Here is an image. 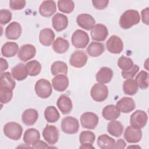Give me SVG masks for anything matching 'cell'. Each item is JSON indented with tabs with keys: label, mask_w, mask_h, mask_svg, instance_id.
Listing matches in <instances>:
<instances>
[{
	"label": "cell",
	"mask_w": 149,
	"mask_h": 149,
	"mask_svg": "<svg viewBox=\"0 0 149 149\" xmlns=\"http://www.w3.org/2000/svg\"><path fill=\"white\" fill-rule=\"evenodd\" d=\"M140 20L139 12L134 9H129L124 12L119 19V26L123 29H129L137 24Z\"/></svg>",
	"instance_id": "cell-1"
},
{
	"label": "cell",
	"mask_w": 149,
	"mask_h": 149,
	"mask_svg": "<svg viewBox=\"0 0 149 149\" xmlns=\"http://www.w3.org/2000/svg\"><path fill=\"white\" fill-rule=\"evenodd\" d=\"M4 134L8 138L17 140L21 138L23 133L22 126L14 122H10L6 123L3 128Z\"/></svg>",
	"instance_id": "cell-2"
},
{
	"label": "cell",
	"mask_w": 149,
	"mask_h": 149,
	"mask_svg": "<svg viewBox=\"0 0 149 149\" xmlns=\"http://www.w3.org/2000/svg\"><path fill=\"white\" fill-rule=\"evenodd\" d=\"M35 91L39 97L47 98L51 96L52 92L51 84L47 79H39L35 84Z\"/></svg>",
	"instance_id": "cell-3"
},
{
	"label": "cell",
	"mask_w": 149,
	"mask_h": 149,
	"mask_svg": "<svg viewBox=\"0 0 149 149\" xmlns=\"http://www.w3.org/2000/svg\"><path fill=\"white\" fill-rule=\"evenodd\" d=\"M61 129L66 134H73L77 133L79 129V122L77 119L73 116H66L61 121Z\"/></svg>",
	"instance_id": "cell-4"
},
{
	"label": "cell",
	"mask_w": 149,
	"mask_h": 149,
	"mask_svg": "<svg viewBox=\"0 0 149 149\" xmlns=\"http://www.w3.org/2000/svg\"><path fill=\"white\" fill-rule=\"evenodd\" d=\"M71 41L72 45L76 48H84L90 41L88 34L84 31L78 29L72 34Z\"/></svg>",
	"instance_id": "cell-5"
},
{
	"label": "cell",
	"mask_w": 149,
	"mask_h": 149,
	"mask_svg": "<svg viewBox=\"0 0 149 149\" xmlns=\"http://www.w3.org/2000/svg\"><path fill=\"white\" fill-rule=\"evenodd\" d=\"M92 98L97 102L105 101L108 96V88L107 86L102 83L94 84L90 91Z\"/></svg>",
	"instance_id": "cell-6"
},
{
	"label": "cell",
	"mask_w": 149,
	"mask_h": 149,
	"mask_svg": "<svg viewBox=\"0 0 149 149\" xmlns=\"http://www.w3.org/2000/svg\"><path fill=\"white\" fill-rule=\"evenodd\" d=\"M148 116L146 112L142 110H136L130 116V124L137 129H142L147 124Z\"/></svg>",
	"instance_id": "cell-7"
},
{
	"label": "cell",
	"mask_w": 149,
	"mask_h": 149,
	"mask_svg": "<svg viewBox=\"0 0 149 149\" xmlns=\"http://www.w3.org/2000/svg\"><path fill=\"white\" fill-rule=\"evenodd\" d=\"M99 118L94 113L86 112L80 116V122L83 127L87 129H94L98 123Z\"/></svg>",
	"instance_id": "cell-8"
},
{
	"label": "cell",
	"mask_w": 149,
	"mask_h": 149,
	"mask_svg": "<svg viewBox=\"0 0 149 149\" xmlns=\"http://www.w3.org/2000/svg\"><path fill=\"white\" fill-rule=\"evenodd\" d=\"M42 136L49 145H54L59 139L58 129L54 125H47L42 131Z\"/></svg>",
	"instance_id": "cell-9"
},
{
	"label": "cell",
	"mask_w": 149,
	"mask_h": 149,
	"mask_svg": "<svg viewBox=\"0 0 149 149\" xmlns=\"http://www.w3.org/2000/svg\"><path fill=\"white\" fill-rule=\"evenodd\" d=\"M106 47L110 53L115 54H120L123 49V41L119 37L113 35L106 42Z\"/></svg>",
	"instance_id": "cell-10"
},
{
	"label": "cell",
	"mask_w": 149,
	"mask_h": 149,
	"mask_svg": "<svg viewBox=\"0 0 149 149\" xmlns=\"http://www.w3.org/2000/svg\"><path fill=\"white\" fill-rule=\"evenodd\" d=\"M87 59V56L83 51L77 50L71 55L69 59V63L73 67L80 68L86 64Z\"/></svg>",
	"instance_id": "cell-11"
},
{
	"label": "cell",
	"mask_w": 149,
	"mask_h": 149,
	"mask_svg": "<svg viewBox=\"0 0 149 149\" xmlns=\"http://www.w3.org/2000/svg\"><path fill=\"white\" fill-rule=\"evenodd\" d=\"M123 137L127 142L136 143L141 140L142 132L141 129H137L132 126H129L124 132Z\"/></svg>",
	"instance_id": "cell-12"
},
{
	"label": "cell",
	"mask_w": 149,
	"mask_h": 149,
	"mask_svg": "<svg viewBox=\"0 0 149 149\" xmlns=\"http://www.w3.org/2000/svg\"><path fill=\"white\" fill-rule=\"evenodd\" d=\"M90 34L93 40L103 41L108 36V30L105 25L98 23L93 27L91 30Z\"/></svg>",
	"instance_id": "cell-13"
},
{
	"label": "cell",
	"mask_w": 149,
	"mask_h": 149,
	"mask_svg": "<svg viewBox=\"0 0 149 149\" xmlns=\"http://www.w3.org/2000/svg\"><path fill=\"white\" fill-rule=\"evenodd\" d=\"M36 54V49L33 45L24 44L20 47L17 52L18 58L23 62L33 58Z\"/></svg>",
	"instance_id": "cell-14"
},
{
	"label": "cell",
	"mask_w": 149,
	"mask_h": 149,
	"mask_svg": "<svg viewBox=\"0 0 149 149\" xmlns=\"http://www.w3.org/2000/svg\"><path fill=\"white\" fill-rule=\"evenodd\" d=\"M40 132L34 128L27 129L23 134V141L28 146L33 148L40 141Z\"/></svg>",
	"instance_id": "cell-15"
},
{
	"label": "cell",
	"mask_w": 149,
	"mask_h": 149,
	"mask_svg": "<svg viewBox=\"0 0 149 149\" xmlns=\"http://www.w3.org/2000/svg\"><path fill=\"white\" fill-rule=\"evenodd\" d=\"M22 29L20 24L17 22L9 23L5 29V36L9 40H17L22 34Z\"/></svg>",
	"instance_id": "cell-16"
},
{
	"label": "cell",
	"mask_w": 149,
	"mask_h": 149,
	"mask_svg": "<svg viewBox=\"0 0 149 149\" xmlns=\"http://www.w3.org/2000/svg\"><path fill=\"white\" fill-rule=\"evenodd\" d=\"M116 107L120 112L127 113L135 109L136 104L133 98L128 97H123L116 102Z\"/></svg>",
	"instance_id": "cell-17"
},
{
	"label": "cell",
	"mask_w": 149,
	"mask_h": 149,
	"mask_svg": "<svg viewBox=\"0 0 149 149\" xmlns=\"http://www.w3.org/2000/svg\"><path fill=\"white\" fill-rule=\"evenodd\" d=\"M76 22L81 28L90 30L95 26V20L91 15L87 13H81L77 16Z\"/></svg>",
	"instance_id": "cell-18"
},
{
	"label": "cell",
	"mask_w": 149,
	"mask_h": 149,
	"mask_svg": "<svg viewBox=\"0 0 149 149\" xmlns=\"http://www.w3.org/2000/svg\"><path fill=\"white\" fill-rule=\"evenodd\" d=\"M52 25L56 31L65 30L68 25V17L63 14L56 13L52 18Z\"/></svg>",
	"instance_id": "cell-19"
},
{
	"label": "cell",
	"mask_w": 149,
	"mask_h": 149,
	"mask_svg": "<svg viewBox=\"0 0 149 149\" xmlns=\"http://www.w3.org/2000/svg\"><path fill=\"white\" fill-rule=\"evenodd\" d=\"M69 79L66 75L59 74L56 75L52 80L54 88L58 91L62 92L66 90L69 86Z\"/></svg>",
	"instance_id": "cell-20"
},
{
	"label": "cell",
	"mask_w": 149,
	"mask_h": 149,
	"mask_svg": "<svg viewBox=\"0 0 149 149\" xmlns=\"http://www.w3.org/2000/svg\"><path fill=\"white\" fill-rule=\"evenodd\" d=\"M57 107L63 115L69 113L73 108V104L71 99L65 94L61 95L57 100Z\"/></svg>",
	"instance_id": "cell-21"
},
{
	"label": "cell",
	"mask_w": 149,
	"mask_h": 149,
	"mask_svg": "<svg viewBox=\"0 0 149 149\" xmlns=\"http://www.w3.org/2000/svg\"><path fill=\"white\" fill-rule=\"evenodd\" d=\"M56 11V6L54 1H44L39 7L40 14L44 17H50Z\"/></svg>",
	"instance_id": "cell-22"
},
{
	"label": "cell",
	"mask_w": 149,
	"mask_h": 149,
	"mask_svg": "<svg viewBox=\"0 0 149 149\" xmlns=\"http://www.w3.org/2000/svg\"><path fill=\"white\" fill-rule=\"evenodd\" d=\"M38 118V111L33 108L26 109L22 115V120L24 124L27 126L33 125Z\"/></svg>",
	"instance_id": "cell-23"
},
{
	"label": "cell",
	"mask_w": 149,
	"mask_h": 149,
	"mask_svg": "<svg viewBox=\"0 0 149 149\" xmlns=\"http://www.w3.org/2000/svg\"><path fill=\"white\" fill-rule=\"evenodd\" d=\"M113 70L108 67H102L95 75L96 80L102 84L109 83L113 77Z\"/></svg>",
	"instance_id": "cell-24"
},
{
	"label": "cell",
	"mask_w": 149,
	"mask_h": 149,
	"mask_svg": "<svg viewBox=\"0 0 149 149\" xmlns=\"http://www.w3.org/2000/svg\"><path fill=\"white\" fill-rule=\"evenodd\" d=\"M98 147L102 149H114L116 148V141L106 134L98 136L97 141Z\"/></svg>",
	"instance_id": "cell-25"
},
{
	"label": "cell",
	"mask_w": 149,
	"mask_h": 149,
	"mask_svg": "<svg viewBox=\"0 0 149 149\" xmlns=\"http://www.w3.org/2000/svg\"><path fill=\"white\" fill-rule=\"evenodd\" d=\"M102 115L107 120H113L118 119L120 115V112L116 105L110 104L105 106L102 111Z\"/></svg>",
	"instance_id": "cell-26"
},
{
	"label": "cell",
	"mask_w": 149,
	"mask_h": 149,
	"mask_svg": "<svg viewBox=\"0 0 149 149\" xmlns=\"http://www.w3.org/2000/svg\"><path fill=\"white\" fill-rule=\"evenodd\" d=\"M55 38V34L50 28H45L40 31L39 34V41L44 46H50Z\"/></svg>",
	"instance_id": "cell-27"
},
{
	"label": "cell",
	"mask_w": 149,
	"mask_h": 149,
	"mask_svg": "<svg viewBox=\"0 0 149 149\" xmlns=\"http://www.w3.org/2000/svg\"><path fill=\"white\" fill-rule=\"evenodd\" d=\"M11 74L13 79L18 81L24 80L28 75L26 66L22 63L17 64L11 69Z\"/></svg>",
	"instance_id": "cell-28"
},
{
	"label": "cell",
	"mask_w": 149,
	"mask_h": 149,
	"mask_svg": "<svg viewBox=\"0 0 149 149\" xmlns=\"http://www.w3.org/2000/svg\"><path fill=\"white\" fill-rule=\"evenodd\" d=\"M18 51V45L15 42H6L1 48L2 56L6 58H11L15 56Z\"/></svg>",
	"instance_id": "cell-29"
},
{
	"label": "cell",
	"mask_w": 149,
	"mask_h": 149,
	"mask_svg": "<svg viewBox=\"0 0 149 149\" xmlns=\"http://www.w3.org/2000/svg\"><path fill=\"white\" fill-rule=\"evenodd\" d=\"M69 48V41L63 38L62 37H58L53 42L52 49L53 50L58 54H63L66 52Z\"/></svg>",
	"instance_id": "cell-30"
},
{
	"label": "cell",
	"mask_w": 149,
	"mask_h": 149,
	"mask_svg": "<svg viewBox=\"0 0 149 149\" xmlns=\"http://www.w3.org/2000/svg\"><path fill=\"white\" fill-rule=\"evenodd\" d=\"M123 130V126L119 122L115 120H111L107 125V131L112 136L119 137H120Z\"/></svg>",
	"instance_id": "cell-31"
},
{
	"label": "cell",
	"mask_w": 149,
	"mask_h": 149,
	"mask_svg": "<svg viewBox=\"0 0 149 149\" xmlns=\"http://www.w3.org/2000/svg\"><path fill=\"white\" fill-rule=\"evenodd\" d=\"M104 45L102 43L91 42L87 47L86 51L89 56L91 57H97L104 52Z\"/></svg>",
	"instance_id": "cell-32"
},
{
	"label": "cell",
	"mask_w": 149,
	"mask_h": 149,
	"mask_svg": "<svg viewBox=\"0 0 149 149\" xmlns=\"http://www.w3.org/2000/svg\"><path fill=\"white\" fill-rule=\"evenodd\" d=\"M123 90L125 94L129 95L136 94L139 90V87L136 80L133 79H128L124 81L123 83Z\"/></svg>",
	"instance_id": "cell-33"
},
{
	"label": "cell",
	"mask_w": 149,
	"mask_h": 149,
	"mask_svg": "<svg viewBox=\"0 0 149 149\" xmlns=\"http://www.w3.org/2000/svg\"><path fill=\"white\" fill-rule=\"evenodd\" d=\"M44 116L48 122L54 123L59 120L60 115L56 107L52 105L48 106L45 108L44 111Z\"/></svg>",
	"instance_id": "cell-34"
},
{
	"label": "cell",
	"mask_w": 149,
	"mask_h": 149,
	"mask_svg": "<svg viewBox=\"0 0 149 149\" xmlns=\"http://www.w3.org/2000/svg\"><path fill=\"white\" fill-rule=\"evenodd\" d=\"M51 72L54 76L59 74L66 75L68 73V66L66 63L62 61L54 62L51 65Z\"/></svg>",
	"instance_id": "cell-35"
},
{
	"label": "cell",
	"mask_w": 149,
	"mask_h": 149,
	"mask_svg": "<svg viewBox=\"0 0 149 149\" xmlns=\"http://www.w3.org/2000/svg\"><path fill=\"white\" fill-rule=\"evenodd\" d=\"M0 86H6L13 90L16 86V81L12 74L9 72L2 73L0 78Z\"/></svg>",
	"instance_id": "cell-36"
},
{
	"label": "cell",
	"mask_w": 149,
	"mask_h": 149,
	"mask_svg": "<svg viewBox=\"0 0 149 149\" xmlns=\"http://www.w3.org/2000/svg\"><path fill=\"white\" fill-rule=\"evenodd\" d=\"M26 66L28 75L30 76H36L39 74L41 72V65L40 63L36 60H33L28 62Z\"/></svg>",
	"instance_id": "cell-37"
},
{
	"label": "cell",
	"mask_w": 149,
	"mask_h": 149,
	"mask_svg": "<svg viewBox=\"0 0 149 149\" xmlns=\"http://www.w3.org/2000/svg\"><path fill=\"white\" fill-rule=\"evenodd\" d=\"M135 80L141 89H146L148 87V73L146 71H140L136 76Z\"/></svg>",
	"instance_id": "cell-38"
},
{
	"label": "cell",
	"mask_w": 149,
	"mask_h": 149,
	"mask_svg": "<svg viewBox=\"0 0 149 149\" xmlns=\"http://www.w3.org/2000/svg\"><path fill=\"white\" fill-rule=\"evenodd\" d=\"M59 10L65 13H70L74 8V4L72 0H59L58 1Z\"/></svg>",
	"instance_id": "cell-39"
},
{
	"label": "cell",
	"mask_w": 149,
	"mask_h": 149,
	"mask_svg": "<svg viewBox=\"0 0 149 149\" xmlns=\"http://www.w3.org/2000/svg\"><path fill=\"white\" fill-rule=\"evenodd\" d=\"M13 90L6 86H0V101L1 104H7L12 98Z\"/></svg>",
	"instance_id": "cell-40"
},
{
	"label": "cell",
	"mask_w": 149,
	"mask_h": 149,
	"mask_svg": "<svg viewBox=\"0 0 149 149\" xmlns=\"http://www.w3.org/2000/svg\"><path fill=\"white\" fill-rule=\"evenodd\" d=\"M133 65V61L130 58L122 56L118 60V66L121 70H122V71L130 69Z\"/></svg>",
	"instance_id": "cell-41"
},
{
	"label": "cell",
	"mask_w": 149,
	"mask_h": 149,
	"mask_svg": "<svg viewBox=\"0 0 149 149\" xmlns=\"http://www.w3.org/2000/svg\"><path fill=\"white\" fill-rule=\"evenodd\" d=\"M95 140V134L91 131L85 130L80 133L79 136V141L80 144L90 143L93 144Z\"/></svg>",
	"instance_id": "cell-42"
},
{
	"label": "cell",
	"mask_w": 149,
	"mask_h": 149,
	"mask_svg": "<svg viewBox=\"0 0 149 149\" xmlns=\"http://www.w3.org/2000/svg\"><path fill=\"white\" fill-rule=\"evenodd\" d=\"M12 19V13L8 9H1L0 10V23L5 25L8 23Z\"/></svg>",
	"instance_id": "cell-43"
},
{
	"label": "cell",
	"mask_w": 149,
	"mask_h": 149,
	"mask_svg": "<svg viewBox=\"0 0 149 149\" xmlns=\"http://www.w3.org/2000/svg\"><path fill=\"white\" fill-rule=\"evenodd\" d=\"M139 70V67L137 65H134L129 70L122 71V76L124 79H132L135 76Z\"/></svg>",
	"instance_id": "cell-44"
},
{
	"label": "cell",
	"mask_w": 149,
	"mask_h": 149,
	"mask_svg": "<svg viewBox=\"0 0 149 149\" xmlns=\"http://www.w3.org/2000/svg\"><path fill=\"white\" fill-rule=\"evenodd\" d=\"M26 1L23 0H11L9 1V6L12 10H21L24 8Z\"/></svg>",
	"instance_id": "cell-45"
},
{
	"label": "cell",
	"mask_w": 149,
	"mask_h": 149,
	"mask_svg": "<svg viewBox=\"0 0 149 149\" xmlns=\"http://www.w3.org/2000/svg\"><path fill=\"white\" fill-rule=\"evenodd\" d=\"M108 0H93L92 3L93 6L98 10H102L106 8L108 5Z\"/></svg>",
	"instance_id": "cell-46"
},
{
	"label": "cell",
	"mask_w": 149,
	"mask_h": 149,
	"mask_svg": "<svg viewBox=\"0 0 149 149\" xmlns=\"http://www.w3.org/2000/svg\"><path fill=\"white\" fill-rule=\"evenodd\" d=\"M148 12L149 8L148 7L143 9L141 12L142 22L147 25L148 24Z\"/></svg>",
	"instance_id": "cell-47"
},
{
	"label": "cell",
	"mask_w": 149,
	"mask_h": 149,
	"mask_svg": "<svg viewBox=\"0 0 149 149\" xmlns=\"http://www.w3.org/2000/svg\"><path fill=\"white\" fill-rule=\"evenodd\" d=\"M8 68V64L6 59H3V58H1V73L6 70Z\"/></svg>",
	"instance_id": "cell-48"
},
{
	"label": "cell",
	"mask_w": 149,
	"mask_h": 149,
	"mask_svg": "<svg viewBox=\"0 0 149 149\" xmlns=\"http://www.w3.org/2000/svg\"><path fill=\"white\" fill-rule=\"evenodd\" d=\"M116 148H125L126 146V143L123 139H119L116 142Z\"/></svg>",
	"instance_id": "cell-49"
},
{
	"label": "cell",
	"mask_w": 149,
	"mask_h": 149,
	"mask_svg": "<svg viewBox=\"0 0 149 149\" xmlns=\"http://www.w3.org/2000/svg\"><path fill=\"white\" fill-rule=\"evenodd\" d=\"M48 146L47 144V143H45L44 141H41L40 140L37 144L34 146L33 148H48Z\"/></svg>",
	"instance_id": "cell-50"
},
{
	"label": "cell",
	"mask_w": 149,
	"mask_h": 149,
	"mask_svg": "<svg viewBox=\"0 0 149 149\" xmlns=\"http://www.w3.org/2000/svg\"><path fill=\"white\" fill-rule=\"evenodd\" d=\"M80 148H87V149H89V148H94V147H93L92 146V144H90V143H84V144H81V146H80Z\"/></svg>",
	"instance_id": "cell-51"
}]
</instances>
